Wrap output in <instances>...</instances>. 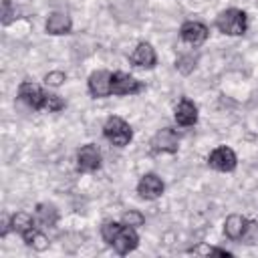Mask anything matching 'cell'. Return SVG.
<instances>
[{"label": "cell", "instance_id": "cell-1", "mask_svg": "<svg viewBox=\"0 0 258 258\" xmlns=\"http://www.w3.org/2000/svg\"><path fill=\"white\" fill-rule=\"evenodd\" d=\"M101 236L103 240L113 246V250L117 254H129L131 250L137 248L139 244V236L137 232L133 230V226L129 224H117V222H105L101 226Z\"/></svg>", "mask_w": 258, "mask_h": 258}, {"label": "cell", "instance_id": "cell-2", "mask_svg": "<svg viewBox=\"0 0 258 258\" xmlns=\"http://www.w3.org/2000/svg\"><path fill=\"white\" fill-rule=\"evenodd\" d=\"M10 228H12L14 232H18V234L22 236V240H24L28 246H32L34 250H46V248H48L46 236L36 230L34 220H32L30 214H26V212H16V214L10 218Z\"/></svg>", "mask_w": 258, "mask_h": 258}, {"label": "cell", "instance_id": "cell-3", "mask_svg": "<svg viewBox=\"0 0 258 258\" xmlns=\"http://www.w3.org/2000/svg\"><path fill=\"white\" fill-rule=\"evenodd\" d=\"M246 26H248V18H246V12L238 10V8H228L224 12L218 14L216 18V28L228 36H240L246 32Z\"/></svg>", "mask_w": 258, "mask_h": 258}, {"label": "cell", "instance_id": "cell-4", "mask_svg": "<svg viewBox=\"0 0 258 258\" xmlns=\"http://www.w3.org/2000/svg\"><path fill=\"white\" fill-rule=\"evenodd\" d=\"M103 135L109 143L117 145V147H125L131 137H133V131L129 127L127 121H123L121 117H109L103 125Z\"/></svg>", "mask_w": 258, "mask_h": 258}, {"label": "cell", "instance_id": "cell-5", "mask_svg": "<svg viewBox=\"0 0 258 258\" xmlns=\"http://www.w3.org/2000/svg\"><path fill=\"white\" fill-rule=\"evenodd\" d=\"M143 91V83L133 79L127 73H113L111 79V93L113 95H137Z\"/></svg>", "mask_w": 258, "mask_h": 258}, {"label": "cell", "instance_id": "cell-6", "mask_svg": "<svg viewBox=\"0 0 258 258\" xmlns=\"http://www.w3.org/2000/svg\"><path fill=\"white\" fill-rule=\"evenodd\" d=\"M177 145H179V137H177V133L173 131V129H169V127H163V129H159L155 135H153V139H151V149L153 151H161V153H175L177 151Z\"/></svg>", "mask_w": 258, "mask_h": 258}, {"label": "cell", "instance_id": "cell-7", "mask_svg": "<svg viewBox=\"0 0 258 258\" xmlns=\"http://www.w3.org/2000/svg\"><path fill=\"white\" fill-rule=\"evenodd\" d=\"M77 167L81 171H95L101 167V151L95 143H87L77 153Z\"/></svg>", "mask_w": 258, "mask_h": 258}, {"label": "cell", "instance_id": "cell-8", "mask_svg": "<svg viewBox=\"0 0 258 258\" xmlns=\"http://www.w3.org/2000/svg\"><path fill=\"white\" fill-rule=\"evenodd\" d=\"M18 97L22 103H26L28 107L32 109H44V99H46V93H42V89L30 81H24L20 87H18Z\"/></svg>", "mask_w": 258, "mask_h": 258}, {"label": "cell", "instance_id": "cell-9", "mask_svg": "<svg viewBox=\"0 0 258 258\" xmlns=\"http://www.w3.org/2000/svg\"><path fill=\"white\" fill-rule=\"evenodd\" d=\"M179 36H181L183 42H187L191 46H200L208 38V26L202 24V22H196V20H187V22L181 24Z\"/></svg>", "mask_w": 258, "mask_h": 258}, {"label": "cell", "instance_id": "cell-10", "mask_svg": "<svg viewBox=\"0 0 258 258\" xmlns=\"http://www.w3.org/2000/svg\"><path fill=\"white\" fill-rule=\"evenodd\" d=\"M208 163H210V167H214L218 171H232L236 167V153L230 147H226V145L216 147L210 153Z\"/></svg>", "mask_w": 258, "mask_h": 258}, {"label": "cell", "instance_id": "cell-11", "mask_svg": "<svg viewBox=\"0 0 258 258\" xmlns=\"http://www.w3.org/2000/svg\"><path fill=\"white\" fill-rule=\"evenodd\" d=\"M111 79H113V73H109V71H95L89 77V93L93 97H97V99L113 95L111 93Z\"/></svg>", "mask_w": 258, "mask_h": 258}, {"label": "cell", "instance_id": "cell-12", "mask_svg": "<svg viewBox=\"0 0 258 258\" xmlns=\"http://www.w3.org/2000/svg\"><path fill=\"white\" fill-rule=\"evenodd\" d=\"M137 194L143 200H155L163 194V181L155 173H145L137 183Z\"/></svg>", "mask_w": 258, "mask_h": 258}, {"label": "cell", "instance_id": "cell-13", "mask_svg": "<svg viewBox=\"0 0 258 258\" xmlns=\"http://www.w3.org/2000/svg\"><path fill=\"white\" fill-rule=\"evenodd\" d=\"M129 60H131V64H135L139 69H151V67H155L157 56L149 42H139L137 48L133 50V54L129 56Z\"/></svg>", "mask_w": 258, "mask_h": 258}, {"label": "cell", "instance_id": "cell-14", "mask_svg": "<svg viewBox=\"0 0 258 258\" xmlns=\"http://www.w3.org/2000/svg\"><path fill=\"white\" fill-rule=\"evenodd\" d=\"M248 226H250V222H248L244 216L232 214V216H228L226 222H224V234H226L230 240H242L244 234H246V230H248Z\"/></svg>", "mask_w": 258, "mask_h": 258}, {"label": "cell", "instance_id": "cell-15", "mask_svg": "<svg viewBox=\"0 0 258 258\" xmlns=\"http://www.w3.org/2000/svg\"><path fill=\"white\" fill-rule=\"evenodd\" d=\"M175 121L181 127H191L198 121V107L189 99H181L179 105L175 107Z\"/></svg>", "mask_w": 258, "mask_h": 258}, {"label": "cell", "instance_id": "cell-16", "mask_svg": "<svg viewBox=\"0 0 258 258\" xmlns=\"http://www.w3.org/2000/svg\"><path fill=\"white\" fill-rule=\"evenodd\" d=\"M71 18L64 12H52L46 20V32L48 34H67L71 32Z\"/></svg>", "mask_w": 258, "mask_h": 258}, {"label": "cell", "instance_id": "cell-17", "mask_svg": "<svg viewBox=\"0 0 258 258\" xmlns=\"http://www.w3.org/2000/svg\"><path fill=\"white\" fill-rule=\"evenodd\" d=\"M36 220H38L42 226L50 228V226L56 224L58 212H56V208H54L52 204H38V206H36Z\"/></svg>", "mask_w": 258, "mask_h": 258}, {"label": "cell", "instance_id": "cell-18", "mask_svg": "<svg viewBox=\"0 0 258 258\" xmlns=\"http://www.w3.org/2000/svg\"><path fill=\"white\" fill-rule=\"evenodd\" d=\"M196 60H198V58H196L194 54H183V56H179V58H177L175 67H177V71H179V73L187 75V73L196 67Z\"/></svg>", "mask_w": 258, "mask_h": 258}, {"label": "cell", "instance_id": "cell-19", "mask_svg": "<svg viewBox=\"0 0 258 258\" xmlns=\"http://www.w3.org/2000/svg\"><path fill=\"white\" fill-rule=\"evenodd\" d=\"M44 109H48V111H60V109H64V101H62L58 95L46 93V99H44Z\"/></svg>", "mask_w": 258, "mask_h": 258}, {"label": "cell", "instance_id": "cell-20", "mask_svg": "<svg viewBox=\"0 0 258 258\" xmlns=\"http://www.w3.org/2000/svg\"><path fill=\"white\" fill-rule=\"evenodd\" d=\"M64 81H67V75H64L62 71H50V73L44 77V83L50 85V87H58V85H62Z\"/></svg>", "mask_w": 258, "mask_h": 258}, {"label": "cell", "instance_id": "cell-21", "mask_svg": "<svg viewBox=\"0 0 258 258\" xmlns=\"http://www.w3.org/2000/svg\"><path fill=\"white\" fill-rule=\"evenodd\" d=\"M123 222L129 224V226H141L143 224V216L137 214V212H129V214L123 216Z\"/></svg>", "mask_w": 258, "mask_h": 258}, {"label": "cell", "instance_id": "cell-22", "mask_svg": "<svg viewBox=\"0 0 258 258\" xmlns=\"http://www.w3.org/2000/svg\"><path fill=\"white\" fill-rule=\"evenodd\" d=\"M12 18L14 16H12V4H10V0H2V24H10Z\"/></svg>", "mask_w": 258, "mask_h": 258}]
</instances>
